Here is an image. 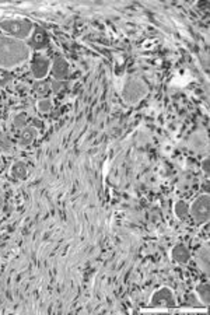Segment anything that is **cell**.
Returning <instances> with one entry per match:
<instances>
[{
  "mask_svg": "<svg viewBox=\"0 0 210 315\" xmlns=\"http://www.w3.org/2000/svg\"><path fill=\"white\" fill-rule=\"evenodd\" d=\"M31 55V49L24 41L7 35H0V67L13 69L25 63Z\"/></svg>",
  "mask_w": 210,
  "mask_h": 315,
  "instance_id": "6da1fadb",
  "label": "cell"
},
{
  "mask_svg": "<svg viewBox=\"0 0 210 315\" xmlns=\"http://www.w3.org/2000/svg\"><path fill=\"white\" fill-rule=\"evenodd\" d=\"M0 30L7 37L24 41L33 35L34 24L27 18H3L0 20Z\"/></svg>",
  "mask_w": 210,
  "mask_h": 315,
  "instance_id": "7a4b0ae2",
  "label": "cell"
},
{
  "mask_svg": "<svg viewBox=\"0 0 210 315\" xmlns=\"http://www.w3.org/2000/svg\"><path fill=\"white\" fill-rule=\"evenodd\" d=\"M149 89L143 80L138 77H130L125 81L122 89V97L128 104H138L147 96Z\"/></svg>",
  "mask_w": 210,
  "mask_h": 315,
  "instance_id": "3957f363",
  "label": "cell"
},
{
  "mask_svg": "<svg viewBox=\"0 0 210 315\" xmlns=\"http://www.w3.org/2000/svg\"><path fill=\"white\" fill-rule=\"evenodd\" d=\"M189 214L198 224H205L210 218V196L209 194L201 195L189 206Z\"/></svg>",
  "mask_w": 210,
  "mask_h": 315,
  "instance_id": "277c9868",
  "label": "cell"
},
{
  "mask_svg": "<svg viewBox=\"0 0 210 315\" xmlns=\"http://www.w3.org/2000/svg\"><path fill=\"white\" fill-rule=\"evenodd\" d=\"M150 306L152 307H162V308H172L177 306L174 291L170 287H160L154 291L150 297Z\"/></svg>",
  "mask_w": 210,
  "mask_h": 315,
  "instance_id": "5b68a950",
  "label": "cell"
},
{
  "mask_svg": "<svg viewBox=\"0 0 210 315\" xmlns=\"http://www.w3.org/2000/svg\"><path fill=\"white\" fill-rule=\"evenodd\" d=\"M51 60H49L47 56H35L31 60V65H30V70H31V74L34 76V79L37 80H42L48 76V73L51 72Z\"/></svg>",
  "mask_w": 210,
  "mask_h": 315,
  "instance_id": "8992f818",
  "label": "cell"
},
{
  "mask_svg": "<svg viewBox=\"0 0 210 315\" xmlns=\"http://www.w3.org/2000/svg\"><path fill=\"white\" fill-rule=\"evenodd\" d=\"M51 72L53 74V77L56 80H62L69 76V72H70V66L67 63L65 57H56L52 65H51Z\"/></svg>",
  "mask_w": 210,
  "mask_h": 315,
  "instance_id": "52a82bcc",
  "label": "cell"
},
{
  "mask_svg": "<svg viewBox=\"0 0 210 315\" xmlns=\"http://www.w3.org/2000/svg\"><path fill=\"white\" fill-rule=\"evenodd\" d=\"M171 258L179 265H185L191 259V251L188 250L185 244H175L174 248L171 250Z\"/></svg>",
  "mask_w": 210,
  "mask_h": 315,
  "instance_id": "ba28073f",
  "label": "cell"
},
{
  "mask_svg": "<svg viewBox=\"0 0 210 315\" xmlns=\"http://www.w3.org/2000/svg\"><path fill=\"white\" fill-rule=\"evenodd\" d=\"M196 263L202 269L205 273H209V263H210V251L209 245H203L196 252Z\"/></svg>",
  "mask_w": 210,
  "mask_h": 315,
  "instance_id": "9c48e42d",
  "label": "cell"
},
{
  "mask_svg": "<svg viewBox=\"0 0 210 315\" xmlns=\"http://www.w3.org/2000/svg\"><path fill=\"white\" fill-rule=\"evenodd\" d=\"M38 136V130L34 126H25L24 129L21 130L20 133V138H18V145L21 147H27L33 143L34 140Z\"/></svg>",
  "mask_w": 210,
  "mask_h": 315,
  "instance_id": "30bf717a",
  "label": "cell"
},
{
  "mask_svg": "<svg viewBox=\"0 0 210 315\" xmlns=\"http://www.w3.org/2000/svg\"><path fill=\"white\" fill-rule=\"evenodd\" d=\"M195 293H196L198 299H199V301L202 303L203 306H206V307H208L210 303L209 283H199V284H196V287H195Z\"/></svg>",
  "mask_w": 210,
  "mask_h": 315,
  "instance_id": "8fae6325",
  "label": "cell"
},
{
  "mask_svg": "<svg viewBox=\"0 0 210 315\" xmlns=\"http://www.w3.org/2000/svg\"><path fill=\"white\" fill-rule=\"evenodd\" d=\"M11 175L17 179H25L28 175V167L24 161H16L11 165Z\"/></svg>",
  "mask_w": 210,
  "mask_h": 315,
  "instance_id": "7c38bea8",
  "label": "cell"
},
{
  "mask_svg": "<svg viewBox=\"0 0 210 315\" xmlns=\"http://www.w3.org/2000/svg\"><path fill=\"white\" fill-rule=\"evenodd\" d=\"M48 35L45 31H42V30H35L33 34V45L35 48H47V45H48Z\"/></svg>",
  "mask_w": 210,
  "mask_h": 315,
  "instance_id": "4fadbf2b",
  "label": "cell"
},
{
  "mask_svg": "<svg viewBox=\"0 0 210 315\" xmlns=\"http://www.w3.org/2000/svg\"><path fill=\"white\" fill-rule=\"evenodd\" d=\"M174 213L179 220H186L189 217V203L185 201H178L174 205Z\"/></svg>",
  "mask_w": 210,
  "mask_h": 315,
  "instance_id": "5bb4252c",
  "label": "cell"
},
{
  "mask_svg": "<svg viewBox=\"0 0 210 315\" xmlns=\"http://www.w3.org/2000/svg\"><path fill=\"white\" fill-rule=\"evenodd\" d=\"M0 152L3 154H13L14 153V145L6 135H0Z\"/></svg>",
  "mask_w": 210,
  "mask_h": 315,
  "instance_id": "9a60e30c",
  "label": "cell"
},
{
  "mask_svg": "<svg viewBox=\"0 0 210 315\" xmlns=\"http://www.w3.org/2000/svg\"><path fill=\"white\" fill-rule=\"evenodd\" d=\"M27 122H28V118H27V113L24 112L16 113V116L13 118V125L17 129H24L27 126Z\"/></svg>",
  "mask_w": 210,
  "mask_h": 315,
  "instance_id": "2e32d148",
  "label": "cell"
},
{
  "mask_svg": "<svg viewBox=\"0 0 210 315\" xmlns=\"http://www.w3.org/2000/svg\"><path fill=\"white\" fill-rule=\"evenodd\" d=\"M34 90H35V93H37L38 96L45 97L49 91H51V84H49V83H45V81H38V83L34 86Z\"/></svg>",
  "mask_w": 210,
  "mask_h": 315,
  "instance_id": "e0dca14e",
  "label": "cell"
},
{
  "mask_svg": "<svg viewBox=\"0 0 210 315\" xmlns=\"http://www.w3.org/2000/svg\"><path fill=\"white\" fill-rule=\"evenodd\" d=\"M37 108L41 112H49L52 109V100L51 98H41L37 103Z\"/></svg>",
  "mask_w": 210,
  "mask_h": 315,
  "instance_id": "ac0fdd59",
  "label": "cell"
},
{
  "mask_svg": "<svg viewBox=\"0 0 210 315\" xmlns=\"http://www.w3.org/2000/svg\"><path fill=\"white\" fill-rule=\"evenodd\" d=\"M10 81H11V73L8 72L7 69L0 67V87L7 86Z\"/></svg>",
  "mask_w": 210,
  "mask_h": 315,
  "instance_id": "d6986e66",
  "label": "cell"
},
{
  "mask_svg": "<svg viewBox=\"0 0 210 315\" xmlns=\"http://www.w3.org/2000/svg\"><path fill=\"white\" fill-rule=\"evenodd\" d=\"M62 87H63V83H62L60 80H53L52 83H51V90H52V91H55V93H56V91H60Z\"/></svg>",
  "mask_w": 210,
  "mask_h": 315,
  "instance_id": "ffe728a7",
  "label": "cell"
},
{
  "mask_svg": "<svg viewBox=\"0 0 210 315\" xmlns=\"http://www.w3.org/2000/svg\"><path fill=\"white\" fill-rule=\"evenodd\" d=\"M209 158H205V160H203L202 161V170H203V172H205V174H206V175H209Z\"/></svg>",
  "mask_w": 210,
  "mask_h": 315,
  "instance_id": "44dd1931",
  "label": "cell"
},
{
  "mask_svg": "<svg viewBox=\"0 0 210 315\" xmlns=\"http://www.w3.org/2000/svg\"><path fill=\"white\" fill-rule=\"evenodd\" d=\"M3 206H4V195L0 191V210L3 209Z\"/></svg>",
  "mask_w": 210,
  "mask_h": 315,
  "instance_id": "7402d4cb",
  "label": "cell"
},
{
  "mask_svg": "<svg viewBox=\"0 0 210 315\" xmlns=\"http://www.w3.org/2000/svg\"><path fill=\"white\" fill-rule=\"evenodd\" d=\"M0 165H1V160H0Z\"/></svg>",
  "mask_w": 210,
  "mask_h": 315,
  "instance_id": "603a6c76",
  "label": "cell"
}]
</instances>
